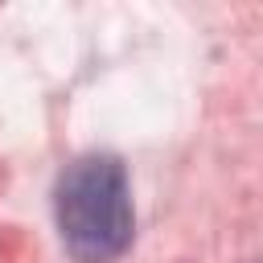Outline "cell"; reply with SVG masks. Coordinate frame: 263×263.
<instances>
[{
  "mask_svg": "<svg viewBox=\"0 0 263 263\" xmlns=\"http://www.w3.org/2000/svg\"><path fill=\"white\" fill-rule=\"evenodd\" d=\"M58 230L78 263H107L132 242V193L115 156H82L58 181Z\"/></svg>",
  "mask_w": 263,
  "mask_h": 263,
  "instance_id": "1",
  "label": "cell"
}]
</instances>
